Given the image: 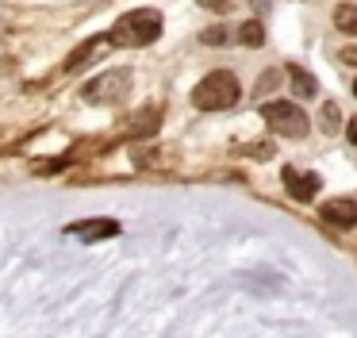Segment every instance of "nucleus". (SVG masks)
Instances as JSON below:
<instances>
[{"mask_svg": "<svg viewBox=\"0 0 357 338\" xmlns=\"http://www.w3.org/2000/svg\"><path fill=\"white\" fill-rule=\"evenodd\" d=\"M334 23H338L342 31H357V8L354 4H338L334 8Z\"/></svg>", "mask_w": 357, "mask_h": 338, "instance_id": "9b49d317", "label": "nucleus"}, {"mask_svg": "<svg viewBox=\"0 0 357 338\" xmlns=\"http://www.w3.org/2000/svg\"><path fill=\"white\" fill-rule=\"evenodd\" d=\"M354 92H357V81H354Z\"/></svg>", "mask_w": 357, "mask_h": 338, "instance_id": "f3484780", "label": "nucleus"}, {"mask_svg": "<svg viewBox=\"0 0 357 338\" xmlns=\"http://www.w3.org/2000/svg\"><path fill=\"white\" fill-rule=\"evenodd\" d=\"M162 35V12L154 8H135V12L119 15L112 27V46H150Z\"/></svg>", "mask_w": 357, "mask_h": 338, "instance_id": "f257e3e1", "label": "nucleus"}, {"mask_svg": "<svg viewBox=\"0 0 357 338\" xmlns=\"http://www.w3.org/2000/svg\"><path fill=\"white\" fill-rule=\"evenodd\" d=\"M238 38H242L246 46H261V43H265V31H261V23H257V20H246V23L238 27Z\"/></svg>", "mask_w": 357, "mask_h": 338, "instance_id": "9d476101", "label": "nucleus"}, {"mask_svg": "<svg viewBox=\"0 0 357 338\" xmlns=\"http://www.w3.org/2000/svg\"><path fill=\"white\" fill-rule=\"evenodd\" d=\"M200 43H208V46H219V43H227V31L223 27H208L200 35Z\"/></svg>", "mask_w": 357, "mask_h": 338, "instance_id": "ddd939ff", "label": "nucleus"}, {"mask_svg": "<svg viewBox=\"0 0 357 338\" xmlns=\"http://www.w3.org/2000/svg\"><path fill=\"white\" fill-rule=\"evenodd\" d=\"M288 77H292V92H296V96L311 100V96H315V92H319V81H315V77H311V73H307V69H303V66H296V61H292V66H288Z\"/></svg>", "mask_w": 357, "mask_h": 338, "instance_id": "1a4fd4ad", "label": "nucleus"}, {"mask_svg": "<svg viewBox=\"0 0 357 338\" xmlns=\"http://www.w3.org/2000/svg\"><path fill=\"white\" fill-rule=\"evenodd\" d=\"M280 181L288 184V192H292L296 200H315V192H319V173H300V169H292V166H284V173H280Z\"/></svg>", "mask_w": 357, "mask_h": 338, "instance_id": "0eeeda50", "label": "nucleus"}, {"mask_svg": "<svg viewBox=\"0 0 357 338\" xmlns=\"http://www.w3.org/2000/svg\"><path fill=\"white\" fill-rule=\"evenodd\" d=\"M319 215H323L331 227H342V230H354L357 227V204H354V200H346V196L326 200V204L319 207Z\"/></svg>", "mask_w": 357, "mask_h": 338, "instance_id": "39448f33", "label": "nucleus"}, {"mask_svg": "<svg viewBox=\"0 0 357 338\" xmlns=\"http://www.w3.org/2000/svg\"><path fill=\"white\" fill-rule=\"evenodd\" d=\"M338 127H342L338 104H323V131H326V135H338Z\"/></svg>", "mask_w": 357, "mask_h": 338, "instance_id": "f8f14e48", "label": "nucleus"}, {"mask_svg": "<svg viewBox=\"0 0 357 338\" xmlns=\"http://www.w3.org/2000/svg\"><path fill=\"white\" fill-rule=\"evenodd\" d=\"M131 92V73L127 69H108V73L93 77L85 84V100L89 104H119Z\"/></svg>", "mask_w": 357, "mask_h": 338, "instance_id": "20e7f679", "label": "nucleus"}, {"mask_svg": "<svg viewBox=\"0 0 357 338\" xmlns=\"http://www.w3.org/2000/svg\"><path fill=\"white\" fill-rule=\"evenodd\" d=\"M338 61H346V66H357V46H346V50L338 54Z\"/></svg>", "mask_w": 357, "mask_h": 338, "instance_id": "2eb2a0df", "label": "nucleus"}, {"mask_svg": "<svg viewBox=\"0 0 357 338\" xmlns=\"http://www.w3.org/2000/svg\"><path fill=\"white\" fill-rule=\"evenodd\" d=\"M261 119L269 123L277 135H288V138L307 135V115L296 104H288V100H269V104H261Z\"/></svg>", "mask_w": 357, "mask_h": 338, "instance_id": "7ed1b4c3", "label": "nucleus"}, {"mask_svg": "<svg viewBox=\"0 0 357 338\" xmlns=\"http://www.w3.org/2000/svg\"><path fill=\"white\" fill-rule=\"evenodd\" d=\"M238 96H242V89H238V81H234V73H227V69L208 73L192 89V104L200 108V112H223V108H234Z\"/></svg>", "mask_w": 357, "mask_h": 338, "instance_id": "f03ea898", "label": "nucleus"}, {"mask_svg": "<svg viewBox=\"0 0 357 338\" xmlns=\"http://www.w3.org/2000/svg\"><path fill=\"white\" fill-rule=\"evenodd\" d=\"M66 235L81 238V242H100V238L119 235V223H112V219H85V223H70Z\"/></svg>", "mask_w": 357, "mask_h": 338, "instance_id": "423d86ee", "label": "nucleus"}, {"mask_svg": "<svg viewBox=\"0 0 357 338\" xmlns=\"http://www.w3.org/2000/svg\"><path fill=\"white\" fill-rule=\"evenodd\" d=\"M108 50H112V38H89V43L81 46V50H73V54H70L66 69H70V73H77V69H85L93 58H100V54H108Z\"/></svg>", "mask_w": 357, "mask_h": 338, "instance_id": "6e6552de", "label": "nucleus"}, {"mask_svg": "<svg viewBox=\"0 0 357 338\" xmlns=\"http://www.w3.org/2000/svg\"><path fill=\"white\" fill-rule=\"evenodd\" d=\"M346 131H349V142H357V115L349 119V127H346Z\"/></svg>", "mask_w": 357, "mask_h": 338, "instance_id": "dca6fc26", "label": "nucleus"}, {"mask_svg": "<svg viewBox=\"0 0 357 338\" xmlns=\"http://www.w3.org/2000/svg\"><path fill=\"white\" fill-rule=\"evenodd\" d=\"M246 154H250V158H257V161H269L273 158V142H254Z\"/></svg>", "mask_w": 357, "mask_h": 338, "instance_id": "4468645a", "label": "nucleus"}]
</instances>
